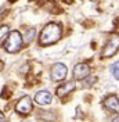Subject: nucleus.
Returning a JSON list of instances; mask_svg holds the SVG:
<instances>
[{"label": "nucleus", "instance_id": "nucleus-12", "mask_svg": "<svg viewBox=\"0 0 119 122\" xmlns=\"http://www.w3.org/2000/svg\"><path fill=\"white\" fill-rule=\"evenodd\" d=\"M8 25H1L0 26V39H3L6 35H8Z\"/></svg>", "mask_w": 119, "mask_h": 122}, {"label": "nucleus", "instance_id": "nucleus-2", "mask_svg": "<svg viewBox=\"0 0 119 122\" xmlns=\"http://www.w3.org/2000/svg\"><path fill=\"white\" fill-rule=\"evenodd\" d=\"M25 43H24L22 35L18 30H11L7 35L6 42H4V49L7 53H18L22 49Z\"/></svg>", "mask_w": 119, "mask_h": 122}, {"label": "nucleus", "instance_id": "nucleus-13", "mask_svg": "<svg viewBox=\"0 0 119 122\" xmlns=\"http://www.w3.org/2000/svg\"><path fill=\"white\" fill-rule=\"evenodd\" d=\"M3 121H4V115L0 112V122H3Z\"/></svg>", "mask_w": 119, "mask_h": 122}, {"label": "nucleus", "instance_id": "nucleus-15", "mask_svg": "<svg viewBox=\"0 0 119 122\" xmlns=\"http://www.w3.org/2000/svg\"><path fill=\"white\" fill-rule=\"evenodd\" d=\"M112 122H119V117H116V118H114V119H112Z\"/></svg>", "mask_w": 119, "mask_h": 122}, {"label": "nucleus", "instance_id": "nucleus-1", "mask_svg": "<svg viewBox=\"0 0 119 122\" xmlns=\"http://www.w3.org/2000/svg\"><path fill=\"white\" fill-rule=\"evenodd\" d=\"M61 33H62V26L58 22H49L45 25V28L40 32L39 36V45L40 46H50L57 43L61 39Z\"/></svg>", "mask_w": 119, "mask_h": 122}, {"label": "nucleus", "instance_id": "nucleus-9", "mask_svg": "<svg viewBox=\"0 0 119 122\" xmlns=\"http://www.w3.org/2000/svg\"><path fill=\"white\" fill-rule=\"evenodd\" d=\"M74 89H75V82L74 81H71V82H65L64 85H60L58 87H57L55 94H57L58 97H65V96L69 94Z\"/></svg>", "mask_w": 119, "mask_h": 122}, {"label": "nucleus", "instance_id": "nucleus-8", "mask_svg": "<svg viewBox=\"0 0 119 122\" xmlns=\"http://www.w3.org/2000/svg\"><path fill=\"white\" fill-rule=\"evenodd\" d=\"M35 101L40 106H47L53 101V94L47 90H40L35 94Z\"/></svg>", "mask_w": 119, "mask_h": 122}, {"label": "nucleus", "instance_id": "nucleus-6", "mask_svg": "<svg viewBox=\"0 0 119 122\" xmlns=\"http://www.w3.org/2000/svg\"><path fill=\"white\" fill-rule=\"evenodd\" d=\"M90 75V67L84 62H79L76 64L74 68V78L75 81H83Z\"/></svg>", "mask_w": 119, "mask_h": 122}, {"label": "nucleus", "instance_id": "nucleus-17", "mask_svg": "<svg viewBox=\"0 0 119 122\" xmlns=\"http://www.w3.org/2000/svg\"><path fill=\"white\" fill-rule=\"evenodd\" d=\"M91 1H96V0H91Z\"/></svg>", "mask_w": 119, "mask_h": 122}, {"label": "nucleus", "instance_id": "nucleus-11", "mask_svg": "<svg viewBox=\"0 0 119 122\" xmlns=\"http://www.w3.org/2000/svg\"><path fill=\"white\" fill-rule=\"evenodd\" d=\"M111 74L114 75V78L116 81H119V61H116L115 64L111 65Z\"/></svg>", "mask_w": 119, "mask_h": 122}, {"label": "nucleus", "instance_id": "nucleus-7", "mask_svg": "<svg viewBox=\"0 0 119 122\" xmlns=\"http://www.w3.org/2000/svg\"><path fill=\"white\" fill-rule=\"evenodd\" d=\"M104 107L108 110V111H111V112L119 114V99H118V96L111 94V96L105 97V100H104Z\"/></svg>", "mask_w": 119, "mask_h": 122}, {"label": "nucleus", "instance_id": "nucleus-5", "mask_svg": "<svg viewBox=\"0 0 119 122\" xmlns=\"http://www.w3.org/2000/svg\"><path fill=\"white\" fill-rule=\"evenodd\" d=\"M32 108H33V104H32V100L30 97L28 96H24L21 99L18 100V103L15 104V111L17 112H20V114H29L30 111H32Z\"/></svg>", "mask_w": 119, "mask_h": 122}, {"label": "nucleus", "instance_id": "nucleus-14", "mask_svg": "<svg viewBox=\"0 0 119 122\" xmlns=\"http://www.w3.org/2000/svg\"><path fill=\"white\" fill-rule=\"evenodd\" d=\"M3 67H4V62H3V61H0V71L3 69Z\"/></svg>", "mask_w": 119, "mask_h": 122}, {"label": "nucleus", "instance_id": "nucleus-16", "mask_svg": "<svg viewBox=\"0 0 119 122\" xmlns=\"http://www.w3.org/2000/svg\"><path fill=\"white\" fill-rule=\"evenodd\" d=\"M1 13H3V8H0V14H1Z\"/></svg>", "mask_w": 119, "mask_h": 122}, {"label": "nucleus", "instance_id": "nucleus-10", "mask_svg": "<svg viewBox=\"0 0 119 122\" xmlns=\"http://www.w3.org/2000/svg\"><path fill=\"white\" fill-rule=\"evenodd\" d=\"M35 36H36V28H28V29L25 30V33H24V43L25 45H29V43H32L33 42V39H35Z\"/></svg>", "mask_w": 119, "mask_h": 122}, {"label": "nucleus", "instance_id": "nucleus-4", "mask_svg": "<svg viewBox=\"0 0 119 122\" xmlns=\"http://www.w3.org/2000/svg\"><path fill=\"white\" fill-rule=\"evenodd\" d=\"M67 74H68V68L65 64L62 62H57L51 67V72H50V76H51L53 81L58 82V81H64L67 78Z\"/></svg>", "mask_w": 119, "mask_h": 122}, {"label": "nucleus", "instance_id": "nucleus-3", "mask_svg": "<svg viewBox=\"0 0 119 122\" xmlns=\"http://www.w3.org/2000/svg\"><path fill=\"white\" fill-rule=\"evenodd\" d=\"M118 50H119V35L118 33H111L108 40L105 42L103 50H101V57L103 58H109Z\"/></svg>", "mask_w": 119, "mask_h": 122}]
</instances>
